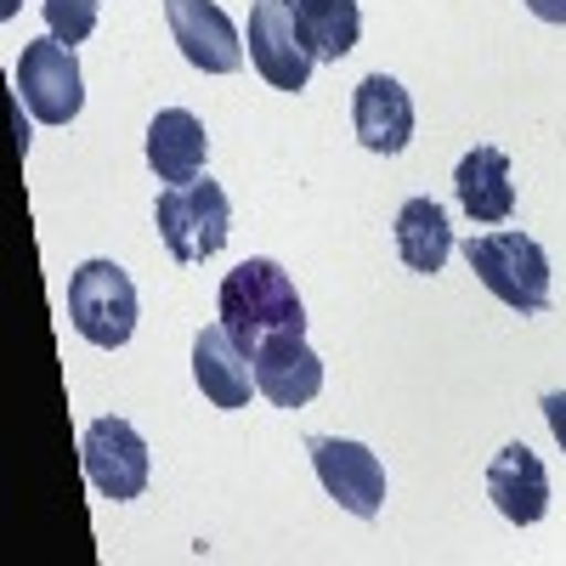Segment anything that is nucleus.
<instances>
[{"mask_svg":"<svg viewBox=\"0 0 566 566\" xmlns=\"http://www.w3.org/2000/svg\"><path fill=\"white\" fill-rule=\"evenodd\" d=\"M216 312L227 323V335L239 340L250 357L255 346H266L272 335H306V306L295 295L290 272L277 261L255 255V261H239L227 277H221V295H216Z\"/></svg>","mask_w":566,"mask_h":566,"instance_id":"obj_1","label":"nucleus"},{"mask_svg":"<svg viewBox=\"0 0 566 566\" xmlns=\"http://www.w3.org/2000/svg\"><path fill=\"white\" fill-rule=\"evenodd\" d=\"M464 261L510 312L533 317V312L549 306V261L527 232H510V227L504 232H476V239L464 244Z\"/></svg>","mask_w":566,"mask_h":566,"instance_id":"obj_2","label":"nucleus"},{"mask_svg":"<svg viewBox=\"0 0 566 566\" xmlns=\"http://www.w3.org/2000/svg\"><path fill=\"white\" fill-rule=\"evenodd\" d=\"M154 221H159V239H165L170 261L193 266V261H210L227 244L232 205H227V193H221L210 176H199V181L165 187L159 205H154Z\"/></svg>","mask_w":566,"mask_h":566,"instance_id":"obj_3","label":"nucleus"},{"mask_svg":"<svg viewBox=\"0 0 566 566\" xmlns=\"http://www.w3.org/2000/svg\"><path fill=\"white\" fill-rule=\"evenodd\" d=\"M69 317L80 328V340L119 352L136 335V283L114 261H85L69 277Z\"/></svg>","mask_w":566,"mask_h":566,"instance_id":"obj_4","label":"nucleus"},{"mask_svg":"<svg viewBox=\"0 0 566 566\" xmlns=\"http://www.w3.org/2000/svg\"><path fill=\"white\" fill-rule=\"evenodd\" d=\"M18 97L40 125H69L80 114V103H85L74 45H63L57 34L29 40L23 57H18Z\"/></svg>","mask_w":566,"mask_h":566,"instance_id":"obj_5","label":"nucleus"},{"mask_svg":"<svg viewBox=\"0 0 566 566\" xmlns=\"http://www.w3.org/2000/svg\"><path fill=\"white\" fill-rule=\"evenodd\" d=\"M80 459H85V482L97 488L103 499H114V504L142 499V488H148V442L136 437L130 419L108 413L97 424H85Z\"/></svg>","mask_w":566,"mask_h":566,"instance_id":"obj_6","label":"nucleus"},{"mask_svg":"<svg viewBox=\"0 0 566 566\" xmlns=\"http://www.w3.org/2000/svg\"><path fill=\"white\" fill-rule=\"evenodd\" d=\"M250 63L272 91H306L317 57L295 23L290 0H255L250 7Z\"/></svg>","mask_w":566,"mask_h":566,"instance_id":"obj_7","label":"nucleus"},{"mask_svg":"<svg viewBox=\"0 0 566 566\" xmlns=\"http://www.w3.org/2000/svg\"><path fill=\"white\" fill-rule=\"evenodd\" d=\"M312 464H317V482L323 493L335 499L340 510L363 515V522H374L386 504V464L374 459L363 442H346V437H312Z\"/></svg>","mask_w":566,"mask_h":566,"instance_id":"obj_8","label":"nucleus"},{"mask_svg":"<svg viewBox=\"0 0 566 566\" xmlns=\"http://www.w3.org/2000/svg\"><path fill=\"white\" fill-rule=\"evenodd\" d=\"M165 23L181 45V57L205 74H232L244 63V40L216 0H165Z\"/></svg>","mask_w":566,"mask_h":566,"instance_id":"obj_9","label":"nucleus"},{"mask_svg":"<svg viewBox=\"0 0 566 566\" xmlns=\"http://www.w3.org/2000/svg\"><path fill=\"white\" fill-rule=\"evenodd\" d=\"M488 499L499 504V515H504V522H515V527L544 522V510H549V470H544V459L527 442L499 448V459L488 464Z\"/></svg>","mask_w":566,"mask_h":566,"instance_id":"obj_10","label":"nucleus"},{"mask_svg":"<svg viewBox=\"0 0 566 566\" xmlns=\"http://www.w3.org/2000/svg\"><path fill=\"white\" fill-rule=\"evenodd\" d=\"M255 386L272 408H306L323 391V363L306 335H272L266 346H255Z\"/></svg>","mask_w":566,"mask_h":566,"instance_id":"obj_11","label":"nucleus"},{"mask_svg":"<svg viewBox=\"0 0 566 566\" xmlns=\"http://www.w3.org/2000/svg\"><path fill=\"white\" fill-rule=\"evenodd\" d=\"M193 380H199V391L216 408H250V397L261 391L255 386V357L227 335V323L199 328V340H193Z\"/></svg>","mask_w":566,"mask_h":566,"instance_id":"obj_12","label":"nucleus"},{"mask_svg":"<svg viewBox=\"0 0 566 566\" xmlns=\"http://www.w3.org/2000/svg\"><path fill=\"white\" fill-rule=\"evenodd\" d=\"M352 125L368 154H402L413 142V103L391 74H368L352 97Z\"/></svg>","mask_w":566,"mask_h":566,"instance_id":"obj_13","label":"nucleus"},{"mask_svg":"<svg viewBox=\"0 0 566 566\" xmlns=\"http://www.w3.org/2000/svg\"><path fill=\"white\" fill-rule=\"evenodd\" d=\"M453 193H459L470 221H482V227L510 221L515 216V181H510L504 148H470L453 170Z\"/></svg>","mask_w":566,"mask_h":566,"instance_id":"obj_14","label":"nucleus"},{"mask_svg":"<svg viewBox=\"0 0 566 566\" xmlns=\"http://www.w3.org/2000/svg\"><path fill=\"white\" fill-rule=\"evenodd\" d=\"M205 154H210V136L187 108H165L148 125V165H154L159 181H170V187L199 181L205 176Z\"/></svg>","mask_w":566,"mask_h":566,"instance_id":"obj_15","label":"nucleus"},{"mask_svg":"<svg viewBox=\"0 0 566 566\" xmlns=\"http://www.w3.org/2000/svg\"><path fill=\"white\" fill-rule=\"evenodd\" d=\"M397 255L408 272H442L448 255H453V227H448V210L437 199H408L397 210Z\"/></svg>","mask_w":566,"mask_h":566,"instance_id":"obj_16","label":"nucleus"},{"mask_svg":"<svg viewBox=\"0 0 566 566\" xmlns=\"http://www.w3.org/2000/svg\"><path fill=\"white\" fill-rule=\"evenodd\" d=\"M290 7H295V23H301L317 63H340L363 34L357 0H290Z\"/></svg>","mask_w":566,"mask_h":566,"instance_id":"obj_17","label":"nucleus"},{"mask_svg":"<svg viewBox=\"0 0 566 566\" xmlns=\"http://www.w3.org/2000/svg\"><path fill=\"white\" fill-rule=\"evenodd\" d=\"M45 29H52L63 45H80L91 29H97V0H40Z\"/></svg>","mask_w":566,"mask_h":566,"instance_id":"obj_18","label":"nucleus"},{"mask_svg":"<svg viewBox=\"0 0 566 566\" xmlns=\"http://www.w3.org/2000/svg\"><path fill=\"white\" fill-rule=\"evenodd\" d=\"M544 419H549L555 442L566 448V391H549V397H544Z\"/></svg>","mask_w":566,"mask_h":566,"instance_id":"obj_19","label":"nucleus"},{"mask_svg":"<svg viewBox=\"0 0 566 566\" xmlns=\"http://www.w3.org/2000/svg\"><path fill=\"white\" fill-rule=\"evenodd\" d=\"M527 12L544 23H566V0H527Z\"/></svg>","mask_w":566,"mask_h":566,"instance_id":"obj_20","label":"nucleus"}]
</instances>
